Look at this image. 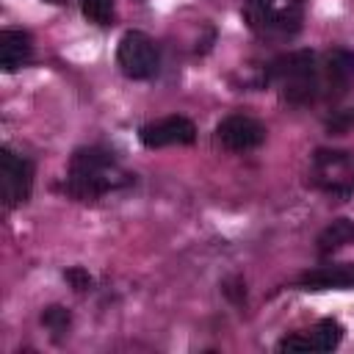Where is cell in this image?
Returning a JSON list of instances; mask_svg holds the SVG:
<instances>
[{
  "mask_svg": "<svg viewBox=\"0 0 354 354\" xmlns=\"http://www.w3.org/2000/svg\"><path fill=\"white\" fill-rule=\"evenodd\" d=\"M116 174V160L108 149L102 147H80L75 149L69 160V174H66V194L75 199H97L108 194L111 188L119 185Z\"/></svg>",
  "mask_w": 354,
  "mask_h": 354,
  "instance_id": "1",
  "label": "cell"
},
{
  "mask_svg": "<svg viewBox=\"0 0 354 354\" xmlns=\"http://www.w3.org/2000/svg\"><path fill=\"white\" fill-rule=\"evenodd\" d=\"M243 19L254 36L282 41L301 30L304 0H246Z\"/></svg>",
  "mask_w": 354,
  "mask_h": 354,
  "instance_id": "2",
  "label": "cell"
},
{
  "mask_svg": "<svg viewBox=\"0 0 354 354\" xmlns=\"http://www.w3.org/2000/svg\"><path fill=\"white\" fill-rule=\"evenodd\" d=\"M268 77H274L282 88V97L293 105H307L318 97L321 77H318V61L310 50H296L290 55H282L271 64Z\"/></svg>",
  "mask_w": 354,
  "mask_h": 354,
  "instance_id": "3",
  "label": "cell"
},
{
  "mask_svg": "<svg viewBox=\"0 0 354 354\" xmlns=\"http://www.w3.org/2000/svg\"><path fill=\"white\" fill-rule=\"evenodd\" d=\"M116 64L130 80H147L158 72L160 64L158 44L144 30H127L116 47Z\"/></svg>",
  "mask_w": 354,
  "mask_h": 354,
  "instance_id": "4",
  "label": "cell"
},
{
  "mask_svg": "<svg viewBox=\"0 0 354 354\" xmlns=\"http://www.w3.org/2000/svg\"><path fill=\"white\" fill-rule=\"evenodd\" d=\"M33 188V163L8 147L0 149V199L6 207H19L28 202Z\"/></svg>",
  "mask_w": 354,
  "mask_h": 354,
  "instance_id": "5",
  "label": "cell"
},
{
  "mask_svg": "<svg viewBox=\"0 0 354 354\" xmlns=\"http://www.w3.org/2000/svg\"><path fill=\"white\" fill-rule=\"evenodd\" d=\"M216 138L230 152H249L266 141V127L249 113H230L216 124Z\"/></svg>",
  "mask_w": 354,
  "mask_h": 354,
  "instance_id": "6",
  "label": "cell"
},
{
  "mask_svg": "<svg viewBox=\"0 0 354 354\" xmlns=\"http://www.w3.org/2000/svg\"><path fill=\"white\" fill-rule=\"evenodd\" d=\"M138 138L147 149L174 147V144H194L196 127L188 116H163L158 122H149L138 130Z\"/></svg>",
  "mask_w": 354,
  "mask_h": 354,
  "instance_id": "7",
  "label": "cell"
},
{
  "mask_svg": "<svg viewBox=\"0 0 354 354\" xmlns=\"http://www.w3.org/2000/svg\"><path fill=\"white\" fill-rule=\"evenodd\" d=\"M299 288L304 290H343L354 288V263H332L310 268L299 277Z\"/></svg>",
  "mask_w": 354,
  "mask_h": 354,
  "instance_id": "8",
  "label": "cell"
},
{
  "mask_svg": "<svg viewBox=\"0 0 354 354\" xmlns=\"http://www.w3.org/2000/svg\"><path fill=\"white\" fill-rule=\"evenodd\" d=\"M33 55V39L28 30H3L0 33V66L6 72H17Z\"/></svg>",
  "mask_w": 354,
  "mask_h": 354,
  "instance_id": "9",
  "label": "cell"
},
{
  "mask_svg": "<svg viewBox=\"0 0 354 354\" xmlns=\"http://www.w3.org/2000/svg\"><path fill=\"white\" fill-rule=\"evenodd\" d=\"M324 77H326V86L335 88V94H343L354 77V50H346V47L329 50L324 64Z\"/></svg>",
  "mask_w": 354,
  "mask_h": 354,
  "instance_id": "10",
  "label": "cell"
},
{
  "mask_svg": "<svg viewBox=\"0 0 354 354\" xmlns=\"http://www.w3.org/2000/svg\"><path fill=\"white\" fill-rule=\"evenodd\" d=\"M346 243H354V221L351 218H335L318 235V252L321 254H329V252H335Z\"/></svg>",
  "mask_w": 354,
  "mask_h": 354,
  "instance_id": "11",
  "label": "cell"
},
{
  "mask_svg": "<svg viewBox=\"0 0 354 354\" xmlns=\"http://www.w3.org/2000/svg\"><path fill=\"white\" fill-rule=\"evenodd\" d=\"M307 337H310V343H313V351H332V348H337V343L343 340V326H340V321H335V318H324V321H318V324L307 332Z\"/></svg>",
  "mask_w": 354,
  "mask_h": 354,
  "instance_id": "12",
  "label": "cell"
},
{
  "mask_svg": "<svg viewBox=\"0 0 354 354\" xmlns=\"http://www.w3.org/2000/svg\"><path fill=\"white\" fill-rule=\"evenodd\" d=\"M41 324L50 329L53 340L58 343V340L66 335V329H69V324H72V315H69V310H66V307L53 304V307H47V310L41 313Z\"/></svg>",
  "mask_w": 354,
  "mask_h": 354,
  "instance_id": "13",
  "label": "cell"
},
{
  "mask_svg": "<svg viewBox=\"0 0 354 354\" xmlns=\"http://www.w3.org/2000/svg\"><path fill=\"white\" fill-rule=\"evenodd\" d=\"M80 11L94 25H111V19H113V0H80Z\"/></svg>",
  "mask_w": 354,
  "mask_h": 354,
  "instance_id": "14",
  "label": "cell"
},
{
  "mask_svg": "<svg viewBox=\"0 0 354 354\" xmlns=\"http://www.w3.org/2000/svg\"><path fill=\"white\" fill-rule=\"evenodd\" d=\"M64 279L72 285V290H77V293H86L88 288H91V274L83 268V266H72V268H66L64 271Z\"/></svg>",
  "mask_w": 354,
  "mask_h": 354,
  "instance_id": "15",
  "label": "cell"
},
{
  "mask_svg": "<svg viewBox=\"0 0 354 354\" xmlns=\"http://www.w3.org/2000/svg\"><path fill=\"white\" fill-rule=\"evenodd\" d=\"M351 127H354V108L351 111H337L335 116L326 119V130L329 133H337L340 136V133H348Z\"/></svg>",
  "mask_w": 354,
  "mask_h": 354,
  "instance_id": "16",
  "label": "cell"
},
{
  "mask_svg": "<svg viewBox=\"0 0 354 354\" xmlns=\"http://www.w3.org/2000/svg\"><path fill=\"white\" fill-rule=\"evenodd\" d=\"M221 290H224V296H227V299H232L235 304H241V301L246 299V288H243V282H241V279H227V282L221 285Z\"/></svg>",
  "mask_w": 354,
  "mask_h": 354,
  "instance_id": "17",
  "label": "cell"
}]
</instances>
